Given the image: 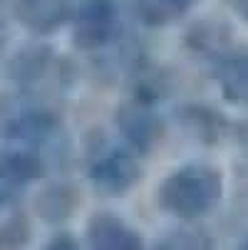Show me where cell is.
<instances>
[{
    "label": "cell",
    "instance_id": "cell-19",
    "mask_svg": "<svg viewBox=\"0 0 248 250\" xmlns=\"http://www.w3.org/2000/svg\"><path fill=\"white\" fill-rule=\"evenodd\" d=\"M231 8L236 10V15H238L241 20L248 22V0H231Z\"/></svg>",
    "mask_w": 248,
    "mask_h": 250
},
{
    "label": "cell",
    "instance_id": "cell-3",
    "mask_svg": "<svg viewBox=\"0 0 248 250\" xmlns=\"http://www.w3.org/2000/svg\"><path fill=\"white\" fill-rule=\"evenodd\" d=\"M87 178L99 196L117 198L129 193L141 178V164L129 146H117L110 139L94 136L87 146Z\"/></svg>",
    "mask_w": 248,
    "mask_h": 250
},
{
    "label": "cell",
    "instance_id": "cell-15",
    "mask_svg": "<svg viewBox=\"0 0 248 250\" xmlns=\"http://www.w3.org/2000/svg\"><path fill=\"white\" fill-rule=\"evenodd\" d=\"M196 3L199 0H134V13L144 25L159 27L189 13Z\"/></svg>",
    "mask_w": 248,
    "mask_h": 250
},
{
    "label": "cell",
    "instance_id": "cell-2",
    "mask_svg": "<svg viewBox=\"0 0 248 250\" xmlns=\"http://www.w3.org/2000/svg\"><path fill=\"white\" fill-rule=\"evenodd\" d=\"M0 134L38 151L57 149L67 139L60 112L32 92L0 97Z\"/></svg>",
    "mask_w": 248,
    "mask_h": 250
},
{
    "label": "cell",
    "instance_id": "cell-9",
    "mask_svg": "<svg viewBox=\"0 0 248 250\" xmlns=\"http://www.w3.org/2000/svg\"><path fill=\"white\" fill-rule=\"evenodd\" d=\"M85 235L97 250H136L144 245L141 233L114 213H94L87 221Z\"/></svg>",
    "mask_w": 248,
    "mask_h": 250
},
{
    "label": "cell",
    "instance_id": "cell-20",
    "mask_svg": "<svg viewBox=\"0 0 248 250\" xmlns=\"http://www.w3.org/2000/svg\"><path fill=\"white\" fill-rule=\"evenodd\" d=\"M236 131H238V139H241V141H246V144H248V122L238 124V129H236Z\"/></svg>",
    "mask_w": 248,
    "mask_h": 250
},
{
    "label": "cell",
    "instance_id": "cell-18",
    "mask_svg": "<svg viewBox=\"0 0 248 250\" xmlns=\"http://www.w3.org/2000/svg\"><path fill=\"white\" fill-rule=\"evenodd\" d=\"M47 245H50V248H77V240H75L72 233L62 230V233H55L52 240H50Z\"/></svg>",
    "mask_w": 248,
    "mask_h": 250
},
{
    "label": "cell",
    "instance_id": "cell-17",
    "mask_svg": "<svg viewBox=\"0 0 248 250\" xmlns=\"http://www.w3.org/2000/svg\"><path fill=\"white\" fill-rule=\"evenodd\" d=\"M211 238L199 228H171L157 238V248H211Z\"/></svg>",
    "mask_w": 248,
    "mask_h": 250
},
{
    "label": "cell",
    "instance_id": "cell-23",
    "mask_svg": "<svg viewBox=\"0 0 248 250\" xmlns=\"http://www.w3.org/2000/svg\"><path fill=\"white\" fill-rule=\"evenodd\" d=\"M3 13H5V5H3V0H0V27H3Z\"/></svg>",
    "mask_w": 248,
    "mask_h": 250
},
{
    "label": "cell",
    "instance_id": "cell-4",
    "mask_svg": "<svg viewBox=\"0 0 248 250\" xmlns=\"http://www.w3.org/2000/svg\"><path fill=\"white\" fill-rule=\"evenodd\" d=\"M72 42L82 52H97L119 40V0H77L72 3Z\"/></svg>",
    "mask_w": 248,
    "mask_h": 250
},
{
    "label": "cell",
    "instance_id": "cell-6",
    "mask_svg": "<svg viewBox=\"0 0 248 250\" xmlns=\"http://www.w3.org/2000/svg\"><path fill=\"white\" fill-rule=\"evenodd\" d=\"M47 171V156L38 149H5L0 151V208L20 203V193L40 181Z\"/></svg>",
    "mask_w": 248,
    "mask_h": 250
},
{
    "label": "cell",
    "instance_id": "cell-22",
    "mask_svg": "<svg viewBox=\"0 0 248 250\" xmlns=\"http://www.w3.org/2000/svg\"><path fill=\"white\" fill-rule=\"evenodd\" d=\"M238 245H241V248H248V233H243V238H241Z\"/></svg>",
    "mask_w": 248,
    "mask_h": 250
},
{
    "label": "cell",
    "instance_id": "cell-21",
    "mask_svg": "<svg viewBox=\"0 0 248 250\" xmlns=\"http://www.w3.org/2000/svg\"><path fill=\"white\" fill-rule=\"evenodd\" d=\"M5 45H8V38H5V32L0 30V64H3V57H5Z\"/></svg>",
    "mask_w": 248,
    "mask_h": 250
},
{
    "label": "cell",
    "instance_id": "cell-11",
    "mask_svg": "<svg viewBox=\"0 0 248 250\" xmlns=\"http://www.w3.org/2000/svg\"><path fill=\"white\" fill-rule=\"evenodd\" d=\"M179 122L186 129V134L194 136L196 141H201V144H219V141H224V136L231 131L228 119L221 112H216L214 106H206V104L181 106Z\"/></svg>",
    "mask_w": 248,
    "mask_h": 250
},
{
    "label": "cell",
    "instance_id": "cell-16",
    "mask_svg": "<svg viewBox=\"0 0 248 250\" xmlns=\"http://www.w3.org/2000/svg\"><path fill=\"white\" fill-rule=\"evenodd\" d=\"M8 216H3L0 221V245L3 248H18L23 243H27L30 238V221L27 216L15 206H5Z\"/></svg>",
    "mask_w": 248,
    "mask_h": 250
},
{
    "label": "cell",
    "instance_id": "cell-13",
    "mask_svg": "<svg viewBox=\"0 0 248 250\" xmlns=\"http://www.w3.org/2000/svg\"><path fill=\"white\" fill-rule=\"evenodd\" d=\"M186 45L203 57H224L231 45V27L221 20H201L194 22L186 32Z\"/></svg>",
    "mask_w": 248,
    "mask_h": 250
},
{
    "label": "cell",
    "instance_id": "cell-12",
    "mask_svg": "<svg viewBox=\"0 0 248 250\" xmlns=\"http://www.w3.org/2000/svg\"><path fill=\"white\" fill-rule=\"evenodd\" d=\"M219 87L226 102L248 106V47L219 57Z\"/></svg>",
    "mask_w": 248,
    "mask_h": 250
},
{
    "label": "cell",
    "instance_id": "cell-5",
    "mask_svg": "<svg viewBox=\"0 0 248 250\" xmlns=\"http://www.w3.org/2000/svg\"><path fill=\"white\" fill-rule=\"evenodd\" d=\"M114 126L134 154L154 151L166 134V124L161 114L154 112V104L136 99H129L114 109Z\"/></svg>",
    "mask_w": 248,
    "mask_h": 250
},
{
    "label": "cell",
    "instance_id": "cell-7",
    "mask_svg": "<svg viewBox=\"0 0 248 250\" xmlns=\"http://www.w3.org/2000/svg\"><path fill=\"white\" fill-rule=\"evenodd\" d=\"M5 72L18 87L32 89V87H38L43 82H50V80L60 82L62 60L45 42H27L8 60Z\"/></svg>",
    "mask_w": 248,
    "mask_h": 250
},
{
    "label": "cell",
    "instance_id": "cell-8",
    "mask_svg": "<svg viewBox=\"0 0 248 250\" xmlns=\"http://www.w3.org/2000/svg\"><path fill=\"white\" fill-rule=\"evenodd\" d=\"M18 22L38 38L57 32L72 18V0H13Z\"/></svg>",
    "mask_w": 248,
    "mask_h": 250
},
{
    "label": "cell",
    "instance_id": "cell-10",
    "mask_svg": "<svg viewBox=\"0 0 248 250\" xmlns=\"http://www.w3.org/2000/svg\"><path fill=\"white\" fill-rule=\"evenodd\" d=\"M80 188L72 181H50L40 188V193L35 196V210L45 223H65L67 218L75 216V210L80 208Z\"/></svg>",
    "mask_w": 248,
    "mask_h": 250
},
{
    "label": "cell",
    "instance_id": "cell-14",
    "mask_svg": "<svg viewBox=\"0 0 248 250\" xmlns=\"http://www.w3.org/2000/svg\"><path fill=\"white\" fill-rule=\"evenodd\" d=\"M171 92V77L164 72L161 67L152 64H136L134 75H132V99L144 102V104H157L166 99Z\"/></svg>",
    "mask_w": 248,
    "mask_h": 250
},
{
    "label": "cell",
    "instance_id": "cell-1",
    "mask_svg": "<svg viewBox=\"0 0 248 250\" xmlns=\"http://www.w3.org/2000/svg\"><path fill=\"white\" fill-rule=\"evenodd\" d=\"M224 196V173L211 164H186L171 171L157 188V206L179 221L208 216Z\"/></svg>",
    "mask_w": 248,
    "mask_h": 250
}]
</instances>
